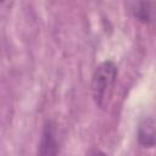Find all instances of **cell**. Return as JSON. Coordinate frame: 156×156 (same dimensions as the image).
I'll return each mask as SVG.
<instances>
[{
	"label": "cell",
	"instance_id": "cell-1",
	"mask_svg": "<svg viewBox=\"0 0 156 156\" xmlns=\"http://www.w3.org/2000/svg\"><path fill=\"white\" fill-rule=\"evenodd\" d=\"M116 78L117 67L112 61H105L95 68L91 79V91L94 101L100 108H105L108 105Z\"/></svg>",
	"mask_w": 156,
	"mask_h": 156
},
{
	"label": "cell",
	"instance_id": "cell-2",
	"mask_svg": "<svg viewBox=\"0 0 156 156\" xmlns=\"http://www.w3.org/2000/svg\"><path fill=\"white\" fill-rule=\"evenodd\" d=\"M139 143L145 147H151L156 145V122L151 118L144 119L139 127L138 132Z\"/></svg>",
	"mask_w": 156,
	"mask_h": 156
},
{
	"label": "cell",
	"instance_id": "cell-3",
	"mask_svg": "<svg viewBox=\"0 0 156 156\" xmlns=\"http://www.w3.org/2000/svg\"><path fill=\"white\" fill-rule=\"evenodd\" d=\"M39 152L41 155H55L57 152V141H56L54 130H52L50 124H48L44 128Z\"/></svg>",
	"mask_w": 156,
	"mask_h": 156
},
{
	"label": "cell",
	"instance_id": "cell-4",
	"mask_svg": "<svg viewBox=\"0 0 156 156\" xmlns=\"http://www.w3.org/2000/svg\"><path fill=\"white\" fill-rule=\"evenodd\" d=\"M135 15L141 20V21H147L150 20V9L147 4H141L138 6V10L135 11Z\"/></svg>",
	"mask_w": 156,
	"mask_h": 156
},
{
	"label": "cell",
	"instance_id": "cell-5",
	"mask_svg": "<svg viewBox=\"0 0 156 156\" xmlns=\"http://www.w3.org/2000/svg\"><path fill=\"white\" fill-rule=\"evenodd\" d=\"M1 1H4V0H1Z\"/></svg>",
	"mask_w": 156,
	"mask_h": 156
}]
</instances>
